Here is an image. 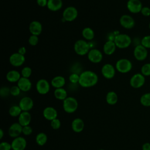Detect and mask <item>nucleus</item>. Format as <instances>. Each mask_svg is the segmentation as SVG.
Here are the masks:
<instances>
[{
  "mask_svg": "<svg viewBox=\"0 0 150 150\" xmlns=\"http://www.w3.org/2000/svg\"><path fill=\"white\" fill-rule=\"evenodd\" d=\"M98 81L97 74L91 70H85L80 74L79 84L84 88H88L94 86Z\"/></svg>",
  "mask_w": 150,
  "mask_h": 150,
  "instance_id": "f257e3e1",
  "label": "nucleus"
},
{
  "mask_svg": "<svg viewBox=\"0 0 150 150\" xmlns=\"http://www.w3.org/2000/svg\"><path fill=\"white\" fill-rule=\"evenodd\" d=\"M114 42L117 47L119 49H125L131 45L132 39L128 34L118 33L115 36Z\"/></svg>",
  "mask_w": 150,
  "mask_h": 150,
  "instance_id": "f03ea898",
  "label": "nucleus"
},
{
  "mask_svg": "<svg viewBox=\"0 0 150 150\" xmlns=\"http://www.w3.org/2000/svg\"><path fill=\"white\" fill-rule=\"evenodd\" d=\"M90 50V45L86 40L79 39L74 43V50L77 55L84 56L87 54Z\"/></svg>",
  "mask_w": 150,
  "mask_h": 150,
  "instance_id": "7ed1b4c3",
  "label": "nucleus"
},
{
  "mask_svg": "<svg viewBox=\"0 0 150 150\" xmlns=\"http://www.w3.org/2000/svg\"><path fill=\"white\" fill-rule=\"evenodd\" d=\"M115 69L120 73L125 74L129 72L132 69V62L127 58H121L118 60L115 66Z\"/></svg>",
  "mask_w": 150,
  "mask_h": 150,
  "instance_id": "20e7f679",
  "label": "nucleus"
},
{
  "mask_svg": "<svg viewBox=\"0 0 150 150\" xmlns=\"http://www.w3.org/2000/svg\"><path fill=\"white\" fill-rule=\"evenodd\" d=\"M64 111L69 114L74 112L78 108L77 100L73 97H67L63 102Z\"/></svg>",
  "mask_w": 150,
  "mask_h": 150,
  "instance_id": "39448f33",
  "label": "nucleus"
},
{
  "mask_svg": "<svg viewBox=\"0 0 150 150\" xmlns=\"http://www.w3.org/2000/svg\"><path fill=\"white\" fill-rule=\"evenodd\" d=\"M145 83V77L141 73H137L132 75L129 80V84L134 88L142 87Z\"/></svg>",
  "mask_w": 150,
  "mask_h": 150,
  "instance_id": "423d86ee",
  "label": "nucleus"
},
{
  "mask_svg": "<svg viewBox=\"0 0 150 150\" xmlns=\"http://www.w3.org/2000/svg\"><path fill=\"white\" fill-rule=\"evenodd\" d=\"M148 51L146 48L139 44L134 47L133 54L135 59L138 61H144L148 57Z\"/></svg>",
  "mask_w": 150,
  "mask_h": 150,
  "instance_id": "0eeeda50",
  "label": "nucleus"
},
{
  "mask_svg": "<svg viewBox=\"0 0 150 150\" xmlns=\"http://www.w3.org/2000/svg\"><path fill=\"white\" fill-rule=\"evenodd\" d=\"M63 18L67 22H72L74 21L78 16L77 9L73 6L66 7L63 12Z\"/></svg>",
  "mask_w": 150,
  "mask_h": 150,
  "instance_id": "6e6552de",
  "label": "nucleus"
},
{
  "mask_svg": "<svg viewBox=\"0 0 150 150\" xmlns=\"http://www.w3.org/2000/svg\"><path fill=\"white\" fill-rule=\"evenodd\" d=\"M119 22L120 25L126 29H131L133 28L135 25V21L134 18L128 14L122 15L120 18Z\"/></svg>",
  "mask_w": 150,
  "mask_h": 150,
  "instance_id": "1a4fd4ad",
  "label": "nucleus"
},
{
  "mask_svg": "<svg viewBox=\"0 0 150 150\" xmlns=\"http://www.w3.org/2000/svg\"><path fill=\"white\" fill-rule=\"evenodd\" d=\"M115 67L112 64L105 63L102 66L101 73L105 79H111L115 76Z\"/></svg>",
  "mask_w": 150,
  "mask_h": 150,
  "instance_id": "9d476101",
  "label": "nucleus"
},
{
  "mask_svg": "<svg viewBox=\"0 0 150 150\" xmlns=\"http://www.w3.org/2000/svg\"><path fill=\"white\" fill-rule=\"evenodd\" d=\"M142 7V3L140 0H128L127 2V9L134 14L140 13Z\"/></svg>",
  "mask_w": 150,
  "mask_h": 150,
  "instance_id": "9b49d317",
  "label": "nucleus"
},
{
  "mask_svg": "<svg viewBox=\"0 0 150 150\" xmlns=\"http://www.w3.org/2000/svg\"><path fill=\"white\" fill-rule=\"evenodd\" d=\"M87 58L90 62L93 63H98L101 62L103 58L102 52L97 49H91L88 52Z\"/></svg>",
  "mask_w": 150,
  "mask_h": 150,
  "instance_id": "f8f14e48",
  "label": "nucleus"
},
{
  "mask_svg": "<svg viewBox=\"0 0 150 150\" xmlns=\"http://www.w3.org/2000/svg\"><path fill=\"white\" fill-rule=\"evenodd\" d=\"M50 86L49 81L45 79H39L36 84V89L38 93L42 95H45L48 93L50 90Z\"/></svg>",
  "mask_w": 150,
  "mask_h": 150,
  "instance_id": "ddd939ff",
  "label": "nucleus"
},
{
  "mask_svg": "<svg viewBox=\"0 0 150 150\" xmlns=\"http://www.w3.org/2000/svg\"><path fill=\"white\" fill-rule=\"evenodd\" d=\"M10 64L14 67H19L23 64L25 62V57L18 52L12 53L9 58Z\"/></svg>",
  "mask_w": 150,
  "mask_h": 150,
  "instance_id": "4468645a",
  "label": "nucleus"
},
{
  "mask_svg": "<svg viewBox=\"0 0 150 150\" xmlns=\"http://www.w3.org/2000/svg\"><path fill=\"white\" fill-rule=\"evenodd\" d=\"M26 145V140L21 136L15 138L11 142L12 149L13 150H25Z\"/></svg>",
  "mask_w": 150,
  "mask_h": 150,
  "instance_id": "2eb2a0df",
  "label": "nucleus"
},
{
  "mask_svg": "<svg viewBox=\"0 0 150 150\" xmlns=\"http://www.w3.org/2000/svg\"><path fill=\"white\" fill-rule=\"evenodd\" d=\"M19 106L22 111H29L33 107V101L29 97H23L20 100Z\"/></svg>",
  "mask_w": 150,
  "mask_h": 150,
  "instance_id": "dca6fc26",
  "label": "nucleus"
},
{
  "mask_svg": "<svg viewBox=\"0 0 150 150\" xmlns=\"http://www.w3.org/2000/svg\"><path fill=\"white\" fill-rule=\"evenodd\" d=\"M23 127L19 122L13 123L9 128L8 134L12 138H16L22 133Z\"/></svg>",
  "mask_w": 150,
  "mask_h": 150,
  "instance_id": "f3484780",
  "label": "nucleus"
},
{
  "mask_svg": "<svg viewBox=\"0 0 150 150\" xmlns=\"http://www.w3.org/2000/svg\"><path fill=\"white\" fill-rule=\"evenodd\" d=\"M42 25L38 21H32L29 25V30L31 35L39 36L42 32Z\"/></svg>",
  "mask_w": 150,
  "mask_h": 150,
  "instance_id": "a211bd4d",
  "label": "nucleus"
},
{
  "mask_svg": "<svg viewBox=\"0 0 150 150\" xmlns=\"http://www.w3.org/2000/svg\"><path fill=\"white\" fill-rule=\"evenodd\" d=\"M17 86L19 87L21 91L27 92L32 88V83L29 78L21 77L17 82Z\"/></svg>",
  "mask_w": 150,
  "mask_h": 150,
  "instance_id": "6ab92c4d",
  "label": "nucleus"
},
{
  "mask_svg": "<svg viewBox=\"0 0 150 150\" xmlns=\"http://www.w3.org/2000/svg\"><path fill=\"white\" fill-rule=\"evenodd\" d=\"M57 111L53 107H47L43 111V115L45 119L52 121L57 117Z\"/></svg>",
  "mask_w": 150,
  "mask_h": 150,
  "instance_id": "aec40b11",
  "label": "nucleus"
},
{
  "mask_svg": "<svg viewBox=\"0 0 150 150\" xmlns=\"http://www.w3.org/2000/svg\"><path fill=\"white\" fill-rule=\"evenodd\" d=\"M117 46L113 40H108L103 45V52L108 56L112 55L115 51Z\"/></svg>",
  "mask_w": 150,
  "mask_h": 150,
  "instance_id": "412c9836",
  "label": "nucleus"
},
{
  "mask_svg": "<svg viewBox=\"0 0 150 150\" xmlns=\"http://www.w3.org/2000/svg\"><path fill=\"white\" fill-rule=\"evenodd\" d=\"M63 6L62 0H48L47 8L49 10L56 12L59 11Z\"/></svg>",
  "mask_w": 150,
  "mask_h": 150,
  "instance_id": "4be33fe9",
  "label": "nucleus"
},
{
  "mask_svg": "<svg viewBox=\"0 0 150 150\" xmlns=\"http://www.w3.org/2000/svg\"><path fill=\"white\" fill-rule=\"evenodd\" d=\"M31 121V115L29 111H22L18 117V122L22 126L29 125Z\"/></svg>",
  "mask_w": 150,
  "mask_h": 150,
  "instance_id": "5701e85b",
  "label": "nucleus"
},
{
  "mask_svg": "<svg viewBox=\"0 0 150 150\" xmlns=\"http://www.w3.org/2000/svg\"><path fill=\"white\" fill-rule=\"evenodd\" d=\"M84 128V122L82 119L76 118L74 119L71 122V128L75 132H81Z\"/></svg>",
  "mask_w": 150,
  "mask_h": 150,
  "instance_id": "b1692460",
  "label": "nucleus"
},
{
  "mask_svg": "<svg viewBox=\"0 0 150 150\" xmlns=\"http://www.w3.org/2000/svg\"><path fill=\"white\" fill-rule=\"evenodd\" d=\"M21 77V73L16 70H10L6 74V79L10 83L18 82Z\"/></svg>",
  "mask_w": 150,
  "mask_h": 150,
  "instance_id": "393cba45",
  "label": "nucleus"
},
{
  "mask_svg": "<svg viewBox=\"0 0 150 150\" xmlns=\"http://www.w3.org/2000/svg\"><path fill=\"white\" fill-rule=\"evenodd\" d=\"M66 84V80L63 76H56L51 80V85L55 88H62Z\"/></svg>",
  "mask_w": 150,
  "mask_h": 150,
  "instance_id": "a878e982",
  "label": "nucleus"
},
{
  "mask_svg": "<svg viewBox=\"0 0 150 150\" xmlns=\"http://www.w3.org/2000/svg\"><path fill=\"white\" fill-rule=\"evenodd\" d=\"M117 94L113 91H110L107 93L105 96L106 102L110 105H115L118 101Z\"/></svg>",
  "mask_w": 150,
  "mask_h": 150,
  "instance_id": "bb28decb",
  "label": "nucleus"
},
{
  "mask_svg": "<svg viewBox=\"0 0 150 150\" xmlns=\"http://www.w3.org/2000/svg\"><path fill=\"white\" fill-rule=\"evenodd\" d=\"M81 35L86 40H91L94 39L95 36L94 30L89 27L84 28L82 30Z\"/></svg>",
  "mask_w": 150,
  "mask_h": 150,
  "instance_id": "cd10ccee",
  "label": "nucleus"
},
{
  "mask_svg": "<svg viewBox=\"0 0 150 150\" xmlns=\"http://www.w3.org/2000/svg\"><path fill=\"white\" fill-rule=\"evenodd\" d=\"M54 97L59 100H64L67 97V91L64 88H55L54 91Z\"/></svg>",
  "mask_w": 150,
  "mask_h": 150,
  "instance_id": "c85d7f7f",
  "label": "nucleus"
},
{
  "mask_svg": "<svg viewBox=\"0 0 150 150\" xmlns=\"http://www.w3.org/2000/svg\"><path fill=\"white\" fill-rule=\"evenodd\" d=\"M35 141L38 145L43 146L47 142V136L44 132H40L36 135Z\"/></svg>",
  "mask_w": 150,
  "mask_h": 150,
  "instance_id": "c756f323",
  "label": "nucleus"
},
{
  "mask_svg": "<svg viewBox=\"0 0 150 150\" xmlns=\"http://www.w3.org/2000/svg\"><path fill=\"white\" fill-rule=\"evenodd\" d=\"M22 112V110H21V107L17 105H12L10 107L9 110V114L11 117H19L21 112Z\"/></svg>",
  "mask_w": 150,
  "mask_h": 150,
  "instance_id": "7c9ffc66",
  "label": "nucleus"
},
{
  "mask_svg": "<svg viewBox=\"0 0 150 150\" xmlns=\"http://www.w3.org/2000/svg\"><path fill=\"white\" fill-rule=\"evenodd\" d=\"M141 104L145 107H150V92L142 94L140 98Z\"/></svg>",
  "mask_w": 150,
  "mask_h": 150,
  "instance_id": "2f4dec72",
  "label": "nucleus"
},
{
  "mask_svg": "<svg viewBox=\"0 0 150 150\" xmlns=\"http://www.w3.org/2000/svg\"><path fill=\"white\" fill-rule=\"evenodd\" d=\"M141 73L145 77L150 76V62L145 63L141 68Z\"/></svg>",
  "mask_w": 150,
  "mask_h": 150,
  "instance_id": "473e14b6",
  "label": "nucleus"
},
{
  "mask_svg": "<svg viewBox=\"0 0 150 150\" xmlns=\"http://www.w3.org/2000/svg\"><path fill=\"white\" fill-rule=\"evenodd\" d=\"M32 73V69L29 66H25L21 70V74L22 77L29 78Z\"/></svg>",
  "mask_w": 150,
  "mask_h": 150,
  "instance_id": "72a5a7b5",
  "label": "nucleus"
},
{
  "mask_svg": "<svg viewBox=\"0 0 150 150\" xmlns=\"http://www.w3.org/2000/svg\"><path fill=\"white\" fill-rule=\"evenodd\" d=\"M69 80L70 82L73 84H79V80H80V74L76 73H73L70 74L69 77Z\"/></svg>",
  "mask_w": 150,
  "mask_h": 150,
  "instance_id": "f704fd0d",
  "label": "nucleus"
},
{
  "mask_svg": "<svg viewBox=\"0 0 150 150\" xmlns=\"http://www.w3.org/2000/svg\"><path fill=\"white\" fill-rule=\"evenodd\" d=\"M141 45L147 49H150V35H145L141 39Z\"/></svg>",
  "mask_w": 150,
  "mask_h": 150,
  "instance_id": "c9c22d12",
  "label": "nucleus"
},
{
  "mask_svg": "<svg viewBox=\"0 0 150 150\" xmlns=\"http://www.w3.org/2000/svg\"><path fill=\"white\" fill-rule=\"evenodd\" d=\"M39 42V38L38 36L31 35L28 39V43L30 46H36Z\"/></svg>",
  "mask_w": 150,
  "mask_h": 150,
  "instance_id": "e433bc0d",
  "label": "nucleus"
},
{
  "mask_svg": "<svg viewBox=\"0 0 150 150\" xmlns=\"http://www.w3.org/2000/svg\"><path fill=\"white\" fill-rule=\"evenodd\" d=\"M21 90L18 86H13L10 88V93L12 96L16 97L19 96L21 93Z\"/></svg>",
  "mask_w": 150,
  "mask_h": 150,
  "instance_id": "4c0bfd02",
  "label": "nucleus"
},
{
  "mask_svg": "<svg viewBox=\"0 0 150 150\" xmlns=\"http://www.w3.org/2000/svg\"><path fill=\"white\" fill-rule=\"evenodd\" d=\"M50 125L53 129H58L61 126V122L60 120L57 118L50 121Z\"/></svg>",
  "mask_w": 150,
  "mask_h": 150,
  "instance_id": "58836bf2",
  "label": "nucleus"
},
{
  "mask_svg": "<svg viewBox=\"0 0 150 150\" xmlns=\"http://www.w3.org/2000/svg\"><path fill=\"white\" fill-rule=\"evenodd\" d=\"M9 94H11V93H10V88L9 87L4 86L1 88L0 95L2 97H6Z\"/></svg>",
  "mask_w": 150,
  "mask_h": 150,
  "instance_id": "ea45409f",
  "label": "nucleus"
},
{
  "mask_svg": "<svg viewBox=\"0 0 150 150\" xmlns=\"http://www.w3.org/2000/svg\"><path fill=\"white\" fill-rule=\"evenodd\" d=\"M12 149L11 144L6 141H4L0 144V150H11Z\"/></svg>",
  "mask_w": 150,
  "mask_h": 150,
  "instance_id": "a19ab883",
  "label": "nucleus"
},
{
  "mask_svg": "<svg viewBox=\"0 0 150 150\" xmlns=\"http://www.w3.org/2000/svg\"><path fill=\"white\" fill-rule=\"evenodd\" d=\"M33 132V129L32 127H30L29 125L23 127L22 128V134L25 135H30Z\"/></svg>",
  "mask_w": 150,
  "mask_h": 150,
  "instance_id": "79ce46f5",
  "label": "nucleus"
},
{
  "mask_svg": "<svg viewBox=\"0 0 150 150\" xmlns=\"http://www.w3.org/2000/svg\"><path fill=\"white\" fill-rule=\"evenodd\" d=\"M144 16L148 17L150 16V8L148 6H143L141 12H140Z\"/></svg>",
  "mask_w": 150,
  "mask_h": 150,
  "instance_id": "37998d69",
  "label": "nucleus"
},
{
  "mask_svg": "<svg viewBox=\"0 0 150 150\" xmlns=\"http://www.w3.org/2000/svg\"><path fill=\"white\" fill-rule=\"evenodd\" d=\"M48 0H36V3L40 7H45L47 6Z\"/></svg>",
  "mask_w": 150,
  "mask_h": 150,
  "instance_id": "c03bdc74",
  "label": "nucleus"
},
{
  "mask_svg": "<svg viewBox=\"0 0 150 150\" xmlns=\"http://www.w3.org/2000/svg\"><path fill=\"white\" fill-rule=\"evenodd\" d=\"M18 52L22 55H25L26 52V47H24V46H22V47H21L18 49Z\"/></svg>",
  "mask_w": 150,
  "mask_h": 150,
  "instance_id": "a18cd8bd",
  "label": "nucleus"
},
{
  "mask_svg": "<svg viewBox=\"0 0 150 150\" xmlns=\"http://www.w3.org/2000/svg\"><path fill=\"white\" fill-rule=\"evenodd\" d=\"M142 150H150V143L145 142L142 145Z\"/></svg>",
  "mask_w": 150,
  "mask_h": 150,
  "instance_id": "49530a36",
  "label": "nucleus"
},
{
  "mask_svg": "<svg viewBox=\"0 0 150 150\" xmlns=\"http://www.w3.org/2000/svg\"><path fill=\"white\" fill-rule=\"evenodd\" d=\"M4 131L2 129H0V139H2L4 137Z\"/></svg>",
  "mask_w": 150,
  "mask_h": 150,
  "instance_id": "de8ad7c7",
  "label": "nucleus"
},
{
  "mask_svg": "<svg viewBox=\"0 0 150 150\" xmlns=\"http://www.w3.org/2000/svg\"><path fill=\"white\" fill-rule=\"evenodd\" d=\"M149 29H150V22H149Z\"/></svg>",
  "mask_w": 150,
  "mask_h": 150,
  "instance_id": "09e8293b",
  "label": "nucleus"
},
{
  "mask_svg": "<svg viewBox=\"0 0 150 150\" xmlns=\"http://www.w3.org/2000/svg\"><path fill=\"white\" fill-rule=\"evenodd\" d=\"M99 150H105V149H99Z\"/></svg>",
  "mask_w": 150,
  "mask_h": 150,
  "instance_id": "8fccbe9b",
  "label": "nucleus"
},
{
  "mask_svg": "<svg viewBox=\"0 0 150 150\" xmlns=\"http://www.w3.org/2000/svg\"><path fill=\"white\" fill-rule=\"evenodd\" d=\"M149 62H150V56H149Z\"/></svg>",
  "mask_w": 150,
  "mask_h": 150,
  "instance_id": "3c124183",
  "label": "nucleus"
}]
</instances>
